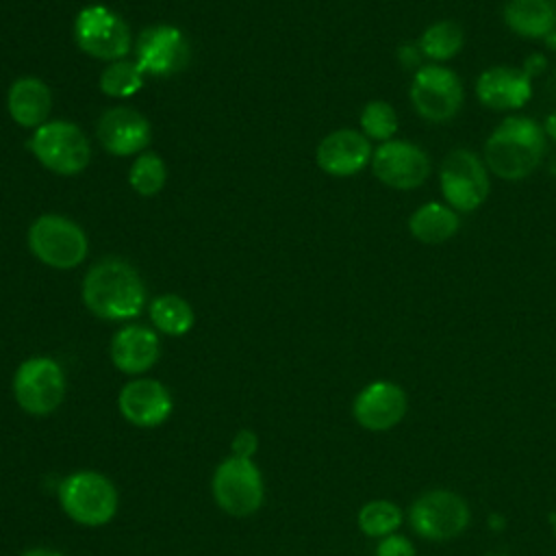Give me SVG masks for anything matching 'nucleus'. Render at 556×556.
I'll use <instances>...</instances> for the list:
<instances>
[{"instance_id": "obj_5", "label": "nucleus", "mask_w": 556, "mask_h": 556, "mask_svg": "<svg viewBox=\"0 0 556 556\" xmlns=\"http://www.w3.org/2000/svg\"><path fill=\"white\" fill-rule=\"evenodd\" d=\"M30 152L50 172L61 176H74L89 165L91 146L87 135L72 122L54 119L35 128Z\"/></svg>"}, {"instance_id": "obj_16", "label": "nucleus", "mask_w": 556, "mask_h": 556, "mask_svg": "<svg viewBox=\"0 0 556 556\" xmlns=\"http://www.w3.org/2000/svg\"><path fill=\"white\" fill-rule=\"evenodd\" d=\"M98 139L102 148L115 156H130L143 152L152 139L150 122L135 109H106L98 119Z\"/></svg>"}, {"instance_id": "obj_2", "label": "nucleus", "mask_w": 556, "mask_h": 556, "mask_svg": "<svg viewBox=\"0 0 556 556\" xmlns=\"http://www.w3.org/2000/svg\"><path fill=\"white\" fill-rule=\"evenodd\" d=\"M545 148L543 126L523 115H508L489 135L484 163L497 178L521 180L541 165Z\"/></svg>"}, {"instance_id": "obj_8", "label": "nucleus", "mask_w": 556, "mask_h": 556, "mask_svg": "<svg viewBox=\"0 0 556 556\" xmlns=\"http://www.w3.org/2000/svg\"><path fill=\"white\" fill-rule=\"evenodd\" d=\"M76 46L93 59L117 61L130 52L128 24L104 4H89L80 9L74 20Z\"/></svg>"}, {"instance_id": "obj_26", "label": "nucleus", "mask_w": 556, "mask_h": 556, "mask_svg": "<svg viewBox=\"0 0 556 556\" xmlns=\"http://www.w3.org/2000/svg\"><path fill=\"white\" fill-rule=\"evenodd\" d=\"M402 523V510L389 500L367 502L358 510V528L367 536H389Z\"/></svg>"}, {"instance_id": "obj_32", "label": "nucleus", "mask_w": 556, "mask_h": 556, "mask_svg": "<svg viewBox=\"0 0 556 556\" xmlns=\"http://www.w3.org/2000/svg\"><path fill=\"white\" fill-rule=\"evenodd\" d=\"M22 556H65V554H61L56 549H48V547H33V549L24 552Z\"/></svg>"}, {"instance_id": "obj_18", "label": "nucleus", "mask_w": 556, "mask_h": 556, "mask_svg": "<svg viewBox=\"0 0 556 556\" xmlns=\"http://www.w3.org/2000/svg\"><path fill=\"white\" fill-rule=\"evenodd\" d=\"M476 96L486 109L517 111L528 104L532 96V80L526 70L495 65L478 76Z\"/></svg>"}, {"instance_id": "obj_12", "label": "nucleus", "mask_w": 556, "mask_h": 556, "mask_svg": "<svg viewBox=\"0 0 556 556\" xmlns=\"http://www.w3.org/2000/svg\"><path fill=\"white\" fill-rule=\"evenodd\" d=\"M371 169L382 185L408 191L426 182L430 176V159L417 143L391 139L374 150Z\"/></svg>"}, {"instance_id": "obj_11", "label": "nucleus", "mask_w": 556, "mask_h": 556, "mask_svg": "<svg viewBox=\"0 0 556 556\" xmlns=\"http://www.w3.org/2000/svg\"><path fill=\"white\" fill-rule=\"evenodd\" d=\"M410 102L428 122L452 119L465 100V87L458 74L445 65H421L410 80Z\"/></svg>"}, {"instance_id": "obj_25", "label": "nucleus", "mask_w": 556, "mask_h": 556, "mask_svg": "<svg viewBox=\"0 0 556 556\" xmlns=\"http://www.w3.org/2000/svg\"><path fill=\"white\" fill-rule=\"evenodd\" d=\"M143 87V72L137 61H111L100 74V89L111 98H128Z\"/></svg>"}, {"instance_id": "obj_15", "label": "nucleus", "mask_w": 556, "mask_h": 556, "mask_svg": "<svg viewBox=\"0 0 556 556\" xmlns=\"http://www.w3.org/2000/svg\"><path fill=\"white\" fill-rule=\"evenodd\" d=\"M119 413L126 421L139 428H154L161 426L174 408L172 395L154 378H137L122 387L117 397Z\"/></svg>"}, {"instance_id": "obj_20", "label": "nucleus", "mask_w": 556, "mask_h": 556, "mask_svg": "<svg viewBox=\"0 0 556 556\" xmlns=\"http://www.w3.org/2000/svg\"><path fill=\"white\" fill-rule=\"evenodd\" d=\"M7 109L15 124L24 128H39L48 122L52 109L50 87L37 76H20L9 87Z\"/></svg>"}, {"instance_id": "obj_30", "label": "nucleus", "mask_w": 556, "mask_h": 556, "mask_svg": "<svg viewBox=\"0 0 556 556\" xmlns=\"http://www.w3.org/2000/svg\"><path fill=\"white\" fill-rule=\"evenodd\" d=\"M232 447V456H241V458H252L256 447H258V439L252 430H239L230 443Z\"/></svg>"}, {"instance_id": "obj_9", "label": "nucleus", "mask_w": 556, "mask_h": 556, "mask_svg": "<svg viewBox=\"0 0 556 556\" xmlns=\"http://www.w3.org/2000/svg\"><path fill=\"white\" fill-rule=\"evenodd\" d=\"M13 395L28 415H50L65 397V374L54 358H26L13 376Z\"/></svg>"}, {"instance_id": "obj_4", "label": "nucleus", "mask_w": 556, "mask_h": 556, "mask_svg": "<svg viewBox=\"0 0 556 556\" xmlns=\"http://www.w3.org/2000/svg\"><path fill=\"white\" fill-rule=\"evenodd\" d=\"M28 248L43 265L72 269L87 256L89 243L85 230L65 215H39L28 228Z\"/></svg>"}, {"instance_id": "obj_23", "label": "nucleus", "mask_w": 556, "mask_h": 556, "mask_svg": "<svg viewBox=\"0 0 556 556\" xmlns=\"http://www.w3.org/2000/svg\"><path fill=\"white\" fill-rule=\"evenodd\" d=\"M148 315H150V321L154 324V328L169 337L187 334L195 319L189 302L176 293H165V295L154 298L150 302Z\"/></svg>"}, {"instance_id": "obj_28", "label": "nucleus", "mask_w": 556, "mask_h": 556, "mask_svg": "<svg viewBox=\"0 0 556 556\" xmlns=\"http://www.w3.org/2000/svg\"><path fill=\"white\" fill-rule=\"evenodd\" d=\"M397 113L384 100H371L361 111V130L367 139H378L382 143L391 141L393 135L397 132Z\"/></svg>"}, {"instance_id": "obj_17", "label": "nucleus", "mask_w": 556, "mask_h": 556, "mask_svg": "<svg viewBox=\"0 0 556 556\" xmlns=\"http://www.w3.org/2000/svg\"><path fill=\"white\" fill-rule=\"evenodd\" d=\"M371 143L361 130L339 128L319 141L315 161L330 176H352L371 161Z\"/></svg>"}, {"instance_id": "obj_6", "label": "nucleus", "mask_w": 556, "mask_h": 556, "mask_svg": "<svg viewBox=\"0 0 556 556\" xmlns=\"http://www.w3.org/2000/svg\"><path fill=\"white\" fill-rule=\"evenodd\" d=\"M439 182L445 204L456 213H471L480 208L491 191L486 163L467 148H456L443 159Z\"/></svg>"}, {"instance_id": "obj_29", "label": "nucleus", "mask_w": 556, "mask_h": 556, "mask_svg": "<svg viewBox=\"0 0 556 556\" xmlns=\"http://www.w3.org/2000/svg\"><path fill=\"white\" fill-rule=\"evenodd\" d=\"M376 556H415V545L406 536L389 534L378 543Z\"/></svg>"}, {"instance_id": "obj_10", "label": "nucleus", "mask_w": 556, "mask_h": 556, "mask_svg": "<svg viewBox=\"0 0 556 556\" xmlns=\"http://www.w3.org/2000/svg\"><path fill=\"white\" fill-rule=\"evenodd\" d=\"M471 513L467 502L452 491L434 489L419 495L408 508L410 528L426 541H450L465 532Z\"/></svg>"}, {"instance_id": "obj_14", "label": "nucleus", "mask_w": 556, "mask_h": 556, "mask_svg": "<svg viewBox=\"0 0 556 556\" xmlns=\"http://www.w3.org/2000/svg\"><path fill=\"white\" fill-rule=\"evenodd\" d=\"M406 393L400 384L389 380H376L367 384L354 400V419L371 432H382L402 421L406 415Z\"/></svg>"}, {"instance_id": "obj_1", "label": "nucleus", "mask_w": 556, "mask_h": 556, "mask_svg": "<svg viewBox=\"0 0 556 556\" xmlns=\"http://www.w3.org/2000/svg\"><path fill=\"white\" fill-rule=\"evenodd\" d=\"M83 302L100 319L124 321L146 306V287L135 267L122 258H102L83 280Z\"/></svg>"}, {"instance_id": "obj_21", "label": "nucleus", "mask_w": 556, "mask_h": 556, "mask_svg": "<svg viewBox=\"0 0 556 556\" xmlns=\"http://www.w3.org/2000/svg\"><path fill=\"white\" fill-rule=\"evenodd\" d=\"M504 22L519 37H549L556 28V7L552 0H508Z\"/></svg>"}, {"instance_id": "obj_24", "label": "nucleus", "mask_w": 556, "mask_h": 556, "mask_svg": "<svg viewBox=\"0 0 556 556\" xmlns=\"http://www.w3.org/2000/svg\"><path fill=\"white\" fill-rule=\"evenodd\" d=\"M465 43L463 28L452 20L430 24L419 37V50L426 59L439 63L456 56Z\"/></svg>"}, {"instance_id": "obj_19", "label": "nucleus", "mask_w": 556, "mask_h": 556, "mask_svg": "<svg viewBox=\"0 0 556 556\" xmlns=\"http://www.w3.org/2000/svg\"><path fill=\"white\" fill-rule=\"evenodd\" d=\"M161 354L159 337L152 328L130 324L119 328L111 339V361L113 365L130 376L148 371Z\"/></svg>"}, {"instance_id": "obj_7", "label": "nucleus", "mask_w": 556, "mask_h": 556, "mask_svg": "<svg viewBox=\"0 0 556 556\" xmlns=\"http://www.w3.org/2000/svg\"><path fill=\"white\" fill-rule=\"evenodd\" d=\"M211 491L222 510L232 517H248L263 504V476L252 458L230 456L213 473Z\"/></svg>"}, {"instance_id": "obj_27", "label": "nucleus", "mask_w": 556, "mask_h": 556, "mask_svg": "<svg viewBox=\"0 0 556 556\" xmlns=\"http://www.w3.org/2000/svg\"><path fill=\"white\" fill-rule=\"evenodd\" d=\"M167 180V169L165 163L159 154L154 152H143L137 156L128 172V182L139 195H156Z\"/></svg>"}, {"instance_id": "obj_13", "label": "nucleus", "mask_w": 556, "mask_h": 556, "mask_svg": "<svg viewBox=\"0 0 556 556\" xmlns=\"http://www.w3.org/2000/svg\"><path fill=\"white\" fill-rule=\"evenodd\" d=\"M189 43L180 28L154 24L141 30L137 39V65L150 76H172L189 63Z\"/></svg>"}, {"instance_id": "obj_31", "label": "nucleus", "mask_w": 556, "mask_h": 556, "mask_svg": "<svg viewBox=\"0 0 556 556\" xmlns=\"http://www.w3.org/2000/svg\"><path fill=\"white\" fill-rule=\"evenodd\" d=\"M543 130H545L547 137H552V139L556 141V111L547 115V119H545V124H543Z\"/></svg>"}, {"instance_id": "obj_22", "label": "nucleus", "mask_w": 556, "mask_h": 556, "mask_svg": "<svg viewBox=\"0 0 556 556\" xmlns=\"http://www.w3.org/2000/svg\"><path fill=\"white\" fill-rule=\"evenodd\" d=\"M458 213L443 202H426L408 219L410 235L428 245H437L452 239L458 232Z\"/></svg>"}, {"instance_id": "obj_34", "label": "nucleus", "mask_w": 556, "mask_h": 556, "mask_svg": "<svg viewBox=\"0 0 556 556\" xmlns=\"http://www.w3.org/2000/svg\"><path fill=\"white\" fill-rule=\"evenodd\" d=\"M554 2H556V0H554Z\"/></svg>"}, {"instance_id": "obj_33", "label": "nucleus", "mask_w": 556, "mask_h": 556, "mask_svg": "<svg viewBox=\"0 0 556 556\" xmlns=\"http://www.w3.org/2000/svg\"><path fill=\"white\" fill-rule=\"evenodd\" d=\"M554 532H556V521H554Z\"/></svg>"}, {"instance_id": "obj_3", "label": "nucleus", "mask_w": 556, "mask_h": 556, "mask_svg": "<svg viewBox=\"0 0 556 556\" xmlns=\"http://www.w3.org/2000/svg\"><path fill=\"white\" fill-rule=\"evenodd\" d=\"M59 504L65 515L89 528L109 523L117 513V491L98 471H76L59 484Z\"/></svg>"}]
</instances>
